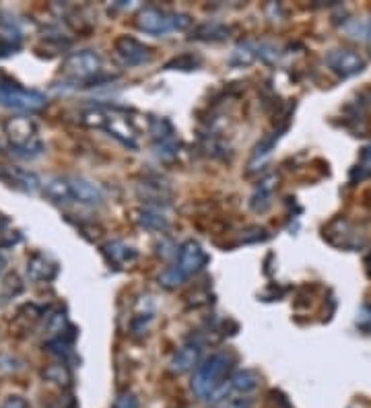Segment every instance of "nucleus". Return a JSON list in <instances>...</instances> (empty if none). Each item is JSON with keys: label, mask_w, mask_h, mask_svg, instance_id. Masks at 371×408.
Wrapping results in <instances>:
<instances>
[{"label": "nucleus", "mask_w": 371, "mask_h": 408, "mask_svg": "<svg viewBox=\"0 0 371 408\" xmlns=\"http://www.w3.org/2000/svg\"><path fill=\"white\" fill-rule=\"evenodd\" d=\"M198 64H200V58H196V56H192V54H182V56L171 58V60L165 64V69H167V71H196Z\"/></svg>", "instance_id": "nucleus-23"}, {"label": "nucleus", "mask_w": 371, "mask_h": 408, "mask_svg": "<svg viewBox=\"0 0 371 408\" xmlns=\"http://www.w3.org/2000/svg\"><path fill=\"white\" fill-rule=\"evenodd\" d=\"M69 184H71V192H73V202L87 204V206H97L106 198L104 188L99 184L91 182V180L73 176V178H69Z\"/></svg>", "instance_id": "nucleus-11"}, {"label": "nucleus", "mask_w": 371, "mask_h": 408, "mask_svg": "<svg viewBox=\"0 0 371 408\" xmlns=\"http://www.w3.org/2000/svg\"><path fill=\"white\" fill-rule=\"evenodd\" d=\"M5 266H7V258H5L3 254H0V272L5 270Z\"/></svg>", "instance_id": "nucleus-33"}, {"label": "nucleus", "mask_w": 371, "mask_h": 408, "mask_svg": "<svg viewBox=\"0 0 371 408\" xmlns=\"http://www.w3.org/2000/svg\"><path fill=\"white\" fill-rule=\"evenodd\" d=\"M233 363H235V357L227 350L213 352L208 359H204L196 367L194 377H192L194 394L200 396L202 400H208L217 389H221L227 383L225 377L233 369Z\"/></svg>", "instance_id": "nucleus-1"}, {"label": "nucleus", "mask_w": 371, "mask_h": 408, "mask_svg": "<svg viewBox=\"0 0 371 408\" xmlns=\"http://www.w3.org/2000/svg\"><path fill=\"white\" fill-rule=\"evenodd\" d=\"M5 408H27V402H25V398H21V396H11V398L5 402Z\"/></svg>", "instance_id": "nucleus-31"}, {"label": "nucleus", "mask_w": 371, "mask_h": 408, "mask_svg": "<svg viewBox=\"0 0 371 408\" xmlns=\"http://www.w3.org/2000/svg\"><path fill=\"white\" fill-rule=\"evenodd\" d=\"M186 280H188V276H186L178 266H169V268H165V270L159 274V283H161V287H165V289H176V287L184 285Z\"/></svg>", "instance_id": "nucleus-21"}, {"label": "nucleus", "mask_w": 371, "mask_h": 408, "mask_svg": "<svg viewBox=\"0 0 371 408\" xmlns=\"http://www.w3.org/2000/svg\"><path fill=\"white\" fill-rule=\"evenodd\" d=\"M118 58L126 64V67H141L145 62H149L153 58V50L145 44H141L139 40L130 38V36H122L116 40L114 44Z\"/></svg>", "instance_id": "nucleus-7"}, {"label": "nucleus", "mask_w": 371, "mask_h": 408, "mask_svg": "<svg viewBox=\"0 0 371 408\" xmlns=\"http://www.w3.org/2000/svg\"><path fill=\"white\" fill-rule=\"evenodd\" d=\"M99 71H101V58L93 50L75 52L62 64V73L75 81H91Z\"/></svg>", "instance_id": "nucleus-5"}, {"label": "nucleus", "mask_w": 371, "mask_h": 408, "mask_svg": "<svg viewBox=\"0 0 371 408\" xmlns=\"http://www.w3.org/2000/svg\"><path fill=\"white\" fill-rule=\"evenodd\" d=\"M0 180H3L9 188H15L19 192H38L42 182L36 173L15 167V165H0Z\"/></svg>", "instance_id": "nucleus-10"}, {"label": "nucleus", "mask_w": 371, "mask_h": 408, "mask_svg": "<svg viewBox=\"0 0 371 408\" xmlns=\"http://www.w3.org/2000/svg\"><path fill=\"white\" fill-rule=\"evenodd\" d=\"M252 406H254V398L248 394H239V396H231L223 400L221 408H252Z\"/></svg>", "instance_id": "nucleus-26"}, {"label": "nucleus", "mask_w": 371, "mask_h": 408, "mask_svg": "<svg viewBox=\"0 0 371 408\" xmlns=\"http://www.w3.org/2000/svg\"><path fill=\"white\" fill-rule=\"evenodd\" d=\"M258 381H260V377H258L256 371H252V369H239L231 377V387L235 392H239V394H250V392H254L258 387Z\"/></svg>", "instance_id": "nucleus-19"}, {"label": "nucleus", "mask_w": 371, "mask_h": 408, "mask_svg": "<svg viewBox=\"0 0 371 408\" xmlns=\"http://www.w3.org/2000/svg\"><path fill=\"white\" fill-rule=\"evenodd\" d=\"M198 359H200V346L186 344L173 355V359L169 361V369L173 373H186V371L194 369V365H198Z\"/></svg>", "instance_id": "nucleus-15"}, {"label": "nucleus", "mask_w": 371, "mask_h": 408, "mask_svg": "<svg viewBox=\"0 0 371 408\" xmlns=\"http://www.w3.org/2000/svg\"><path fill=\"white\" fill-rule=\"evenodd\" d=\"M231 27L221 25V23H202L194 29L192 38L194 40H204V42H221L225 38H229Z\"/></svg>", "instance_id": "nucleus-18"}, {"label": "nucleus", "mask_w": 371, "mask_h": 408, "mask_svg": "<svg viewBox=\"0 0 371 408\" xmlns=\"http://www.w3.org/2000/svg\"><path fill=\"white\" fill-rule=\"evenodd\" d=\"M254 58H256V50L246 42V44H239V46L233 50L229 62L235 64V67H250V64L254 62Z\"/></svg>", "instance_id": "nucleus-22"}, {"label": "nucleus", "mask_w": 371, "mask_h": 408, "mask_svg": "<svg viewBox=\"0 0 371 408\" xmlns=\"http://www.w3.org/2000/svg\"><path fill=\"white\" fill-rule=\"evenodd\" d=\"M58 272V264L46 254H34L27 262V274L32 280H52Z\"/></svg>", "instance_id": "nucleus-13"}, {"label": "nucleus", "mask_w": 371, "mask_h": 408, "mask_svg": "<svg viewBox=\"0 0 371 408\" xmlns=\"http://www.w3.org/2000/svg\"><path fill=\"white\" fill-rule=\"evenodd\" d=\"M44 194L58 204H67L73 202V192H71V184L69 178H52L44 184Z\"/></svg>", "instance_id": "nucleus-17"}, {"label": "nucleus", "mask_w": 371, "mask_h": 408, "mask_svg": "<svg viewBox=\"0 0 371 408\" xmlns=\"http://www.w3.org/2000/svg\"><path fill=\"white\" fill-rule=\"evenodd\" d=\"M276 184H278V178L276 176H268L266 180L260 182V186L256 188V192H254V196L250 200L252 211L264 213V211H268L272 206V192H274Z\"/></svg>", "instance_id": "nucleus-14"}, {"label": "nucleus", "mask_w": 371, "mask_h": 408, "mask_svg": "<svg viewBox=\"0 0 371 408\" xmlns=\"http://www.w3.org/2000/svg\"><path fill=\"white\" fill-rule=\"evenodd\" d=\"M139 27L151 36H165L167 32L173 29V17L171 13H165L157 7H145L141 13H139V19H136Z\"/></svg>", "instance_id": "nucleus-9"}, {"label": "nucleus", "mask_w": 371, "mask_h": 408, "mask_svg": "<svg viewBox=\"0 0 371 408\" xmlns=\"http://www.w3.org/2000/svg\"><path fill=\"white\" fill-rule=\"evenodd\" d=\"M208 262V256L206 252L202 250V245L194 239H188L180 245V252H178V268L190 278L192 274H196L198 270H202Z\"/></svg>", "instance_id": "nucleus-8"}, {"label": "nucleus", "mask_w": 371, "mask_h": 408, "mask_svg": "<svg viewBox=\"0 0 371 408\" xmlns=\"http://www.w3.org/2000/svg\"><path fill=\"white\" fill-rule=\"evenodd\" d=\"M7 132L11 136L13 149L25 157H38L42 153V143L36 139V124L27 118H15L7 122Z\"/></svg>", "instance_id": "nucleus-4"}, {"label": "nucleus", "mask_w": 371, "mask_h": 408, "mask_svg": "<svg viewBox=\"0 0 371 408\" xmlns=\"http://www.w3.org/2000/svg\"><path fill=\"white\" fill-rule=\"evenodd\" d=\"M357 326H361L363 330H371V305H363V307L359 309Z\"/></svg>", "instance_id": "nucleus-30"}, {"label": "nucleus", "mask_w": 371, "mask_h": 408, "mask_svg": "<svg viewBox=\"0 0 371 408\" xmlns=\"http://www.w3.org/2000/svg\"><path fill=\"white\" fill-rule=\"evenodd\" d=\"M0 106L21 114H38L48 106L44 93L25 89L11 79H0Z\"/></svg>", "instance_id": "nucleus-3"}, {"label": "nucleus", "mask_w": 371, "mask_h": 408, "mask_svg": "<svg viewBox=\"0 0 371 408\" xmlns=\"http://www.w3.org/2000/svg\"><path fill=\"white\" fill-rule=\"evenodd\" d=\"M101 254L106 256V260L116 266V268H124V266H130L139 260V252L130 245H126L124 241H108L101 245Z\"/></svg>", "instance_id": "nucleus-12"}, {"label": "nucleus", "mask_w": 371, "mask_h": 408, "mask_svg": "<svg viewBox=\"0 0 371 408\" xmlns=\"http://www.w3.org/2000/svg\"><path fill=\"white\" fill-rule=\"evenodd\" d=\"M114 408H139V400H136L134 394L126 392V394H120V396H118Z\"/></svg>", "instance_id": "nucleus-28"}, {"label": "nucleus", "mask_w": 371, "mask_h": 408, "mask_svg": "<svg viewBox=\"0 0 371 408\" xmlns=\"http://www.w3.org/2000/svg\"><path fill=\"white\" fill-rule=\"evenodd\" d=\"M283 132H285V128H280V130H276V132H272L270 136H266L262 143H258V147H256V151H254V161H258V159H264V157H268L270 153H272V149H274V145L278 143V139L283 136Z\"/></svg>", "instance_id": "nucleus-24"}, {"label": "nucleus", "mask_w": 371, "mask_h": 408, "mask_svg": "<svg viewBox=\"0 0 371 408\" xmlns=\"http://www.w3.org/2000/svg\"><path fill=\"white\" fill-rule=\"evenodd\" d=\"M361 165H365V167L371 169V145L363 147V151H361Z\"/></svg>", "instance_id": "nucleus-32"}, {"label": "nucleus", "mask_w": 371, "mask_h": 408, "mask_svg": "<svg viewBox=\"0 0 371 408\" xmlns=\"http://www.w3.org/2000/svg\"><path fill=\"white\" fill-rule=\"evenodd\" d=\"M134 221L147 229V231H155V233H165L169 229V219L153 208H141L134 211Z\"/></svg>", "instance_id": "nucleus-16"}, {"label": "nucleus", "mask_w": 371, "mask_h": 408, "mask_svg": "<svg viewBox=\"0 0 371 408\" xmlns=\"http://www.w3.org/2000/svg\"><path fill=\"white\" fill-rule=\"evenodd\" d=\"M81 122L85 126H89V128H99V130L110 132V136H114L116 141H120L128 149H136L139 147L136 145V130L132 128L130 120L118 116L116 110H110V108L87 110L81 116Z\"/></svg>", "instance_id": "nucleus-2"}, {"label": "nucleus", "mask_w": 371, "mask_h": 408, "mask_svg": "<svg viewBox=\"0 0 371 408\" xmlns=\"http://www.w3.org/2000/svg\"><path fill=\"white\" fill-rule=\"evenodd\" d=\"M44 379H48L52 383H58V385H69L71 379H73V375H71V371H69L67 365L54 363V365H48L44 369Z\"/></svg>", "instance_id": "nucleus-20"}, {"label": "nucleus", "mask_w": 371, "mask_h": 408, "mask_svg": "<svg viewBox=\"0 0 371 408\" xmlns=\"http://www.w3.org/2000/svg\"><path fill=\"white\" fill-rule=\"evenodd\" d=\"M21 369V361L9 352H3L0 355V371H17Z\"/></svg>", "instance_id": "nucleus-27"}, {"label": "nucleus", "mask_w": 371, "mask_h": 408, "mask_svg": "<svg viewBox=\"0 0 371 408\" xmlns=\"http://www.w3.org/2000/svg\"><path fill=\"white\" fill-rule=\"evenodd\" d=\"M159 248V256L161 258H176L178 256V245L176 243H171L169 239H161V243L157 245Z\"/></svg>", "instance_id": "nucleus-29"}, {"label": "nucleus", "mask_w": 371, "mask_h": 408, "mask_svg": "<svg viewBox=\"0 0 371 408\" xmlns=\"http://www.w3.org/2000/svg\"><path fill=\"white\" fill-rule=\"evenodd\" d=\"M256 54L264 60V62H268V64H274L276 60H278V54H280V50L274 46V44H268V42H264V44H260L258 48H256Z\"/></svg>", "instance_id": "nucleus-25"}, {"label": "nucleus", "mask_w": 371, "mask_h": 408, "mask_svg": "<svg viewBox=\"0 0 371 408\" xmlns=\"http://www.w3.org/2000/svg\"><path fill=\"white\" fill-rule=\"evenodd\" d=\"M326 64L340 79L355 77V75H359L365 69V60L357 52H352L348 48H336V50H332L326 56Z\"/></svg>", "instance_id": "nucleus-6"}]
</instances>
